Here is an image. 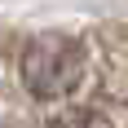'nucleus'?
<instances>
[{"instance_id":"obj_2","label":"nucleus","mask_w":128,"mask_h":128,"mask_svg":"<svg viewBox=\"0 0 128 128\" xmlns=\"http://www.w3.org/2000/svg\"><path fill=\"white\" fill-rule=\"evenodd\" d=\"M49 128H115L106 115H97V110H66V115H58Z\"/></svg>"},{"instance_id":"obj_1","label":"nucleus","mask_w":128,"mask_h":128,"mask_svg":"<svg viewBox=\"0 0 128 128\" xmlns=\"http://www.w3.org/2000/svg\"><path fill=\"white\" fill-rule=\"evenodd\" d=\"M84 75V44L71 36H36L26 44L22 53V84L36 93L40 102H53V97H62L71 93Z\"/></svg>"}]
</instances>
